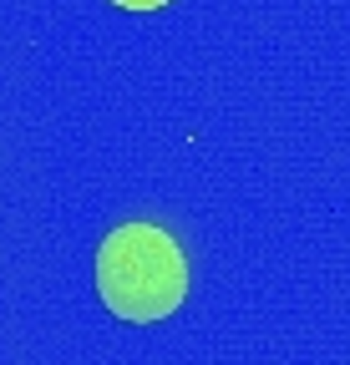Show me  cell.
<instances>
[{"label":"cell","mask_w":350,"mask_h":365,"mask_svg":"<svg viewBox=\"0 0 350 365\" xmlns=\"http://www.w3.org/2000/svg\"><path fill=\"white\" fill-rule=\"evenodd\" d=\"M97 289L117 319H133V325L168 319L188 294L183 249L158 223H122L97 249Z\"/></svg>","instance_id":"1"},{"label":"cell","mask_w":350,"mask_h":365,"mask_svg":"<svg viewBox=\"0 0 350 365\" xmlns=\"http://www.w3.org/2000/svg\"><path fill=\"white\" fill-rule=\"evenodd\" d=\"M122 11H158V6H168V0H117Z\"/></svg>","instance_id":"2"}]
</instances>
